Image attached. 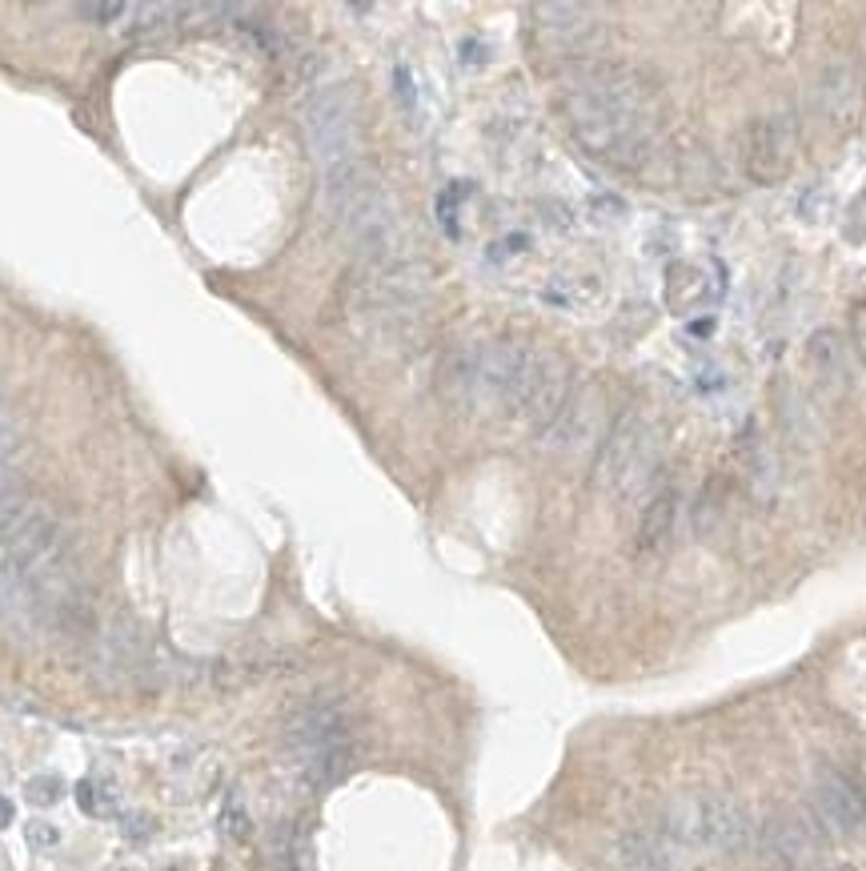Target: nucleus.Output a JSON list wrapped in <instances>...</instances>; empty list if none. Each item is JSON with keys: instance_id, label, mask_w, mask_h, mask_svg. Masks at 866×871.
Wrapping results in <instances>:
<instances>
[{"instance_id": "nucleus-9", "label": "nucleus", "mask_w": 866, "mask_h": 871, "mask_svg": "<svg viewBox=\"0 0 866 871\" xmlns=\"http://www.w3.org/2000/svg\"><path fill=\"white\" fill-rule=\"evenodd\" d=\"M798 153V117L791 109H771L751 121L746 133V178L754 185H774L783 181Z\"/></svg>"}, {"instance_id": "nucleus-10", "label": "nucleus", "mask_w": 866, "mask_h": 871, "mask_svg": "<svg viewBox=\"0 0 866 871\" xmlns=\"http://www.w3.org/2000/svg\"><path fill=\"white\" fill-rule=\"evenodd\" d=\"M533 32L558 57H590L605 41V21L594 4H533Z\"/></svg>"}, {"instance_id": "nucleus-4", "label": "nucleus", "mask_w": 866, "mask_h": 871, "mask_svg": "<svg viewBox=\"0 0 866 871\" xmlns=\"http://www.w3.org/2000/svg\"><path fill=\"white\" fill-rule=\"evenodd\" d=\"M662 463V434L658 422L642 409H626L622 418L605 431V438L598 442V458L590 470L594 490L614 494V498H630L642 494L646 483L658 474Z\"/></svg>"}, {"instance_id": "nucleus-15", "label": "nucleus", "mask_w": 866, "mask_h": 871, "mask_svg": "<svg viewBox=\"0 0 866 871\" xmlns=\"http://www.w3.org/2000/svg\"><path fill=\"white\" fill-rule=\"evenodd\" d=\"M806 362H811L814 378L823 382L826 389H846L855 378V357H850V342L838 334L835 326L818 330L806 342Z\"/></svg>"}, {"instance_id": "nucleus-11", "label": "nucleus", "mask_w": 866, "mask_h": 871, "mask_svg": "<svg viewBox=\"0 0 866 871\" xmlns=\"http://www.w3.org/2000/svg\"><path fill=\"white\" fill-rule=\"evenodd\" d=\"M811 811L818 828L831 831V835H843V840L866 831V791L850 776L835 771V767H823L814 776Z\"/></svg>"}, {"instance_id": "nucleus-1", "label": "nucleus", "mask_w": 866, "mask_h": 871, "mask_svg": "<svg viewBox=\"0 0 866 871\" xmlns=\"http://www.w3.org/2000/svg\"><path fill=\"white\" fill-rule=\"evenodd\" d=\"M566 117L590 158L618 169H642L654 153V89L626 64H585L566 84Z\"/></svg>"}, {"instance_id": "nucleus-7", "label": "nucleus", "mask_w": 866, "mask_h": 871, "mask_svg": "<svg viewBox=\"0 0 866 871\" xmlns=\"http://www.w3.org/2000/svg\"><path fill=\"white\" fill-rule=\"evenodd\" d=\"M566 398H570V366H566V357L558 350L530 346L522 374H518V386H513L510 418H522L526 426L542 434L558 418Z\"/></svg>"}, {"instance_id": "nucleus-17", "label": "nucleus", "mask_w": 866, "mask_h": 871, "mask_svg": "<svg viewBox=\"0 0 866 871\" xmlns=\"http://www.w3.org/2000/svg\"><path fill=\"white\" fill-rule=\"evenodd\" d=\"M349 763H354V743L322 747V751H309V756H293L289 776L302 791H322L329 783H337L349 771Z\"/></svg>"}, {"instance_id": "nucleus-5", "label": "nucleus", "mask_w": 866, "mask_h": 871, "mask_svg": "<svg viewBox=\"0 0 866 871\" xmlns=\"http://www.w3.org/2000/svg\"><path fill=\"white\" fill-rule=\"evenodd\" d=\"M658 831L674 848L738 851L754 840V819L731 796H682L662 811Z\"/></svg>"}, {"instance_id": "nucleus-28", "label": "nucleus", "mask_w": 866, "mask_h": 871, "mask_svg": "<svg viewBox=\"0 0 866 871\" xmlns=\"http://www.w3.org/2000/svg\"><path fill=\"white\" fill-rule=\"evenodd\" d=\"M121 871H133V868H121Z\"/></svg>"}, {"instance_id": "nucleus-16", "label": "nucleus", "mask_w": 866, "mask_h": 871, "mask_svg": "<svg viewBox=\"0 0 866 871\" xmlns=\"http://www.w3.org/2000/svg\"><path fill=\"white\" fill-rule=\"evenodd\" d=\"M674 843L658 828H630L618 835L614 860L618 871H670Z\"/></svg>"}, {"instance_id": "nucleus-23", "label": "nucleus", "mask_w": 866, "mask_h": 871, "mask_svg": "<svg viewBox=\"0 0 866 871\" xmlns=\"http://www.w3.org/2000/svg\"><path fill=\"white\" fill-rule=\"evenodd\" d=\"M129 9H133V4H116V0H109V4H77V12H81V17H89V21H96V24L125 21Z\"/></svg>"}, {"instance_id": "nucleus-27", "label": "nucleus", "mask_w": 866, "mask_h": 871, "mask_svg": "<svg viewBox=\"0 0 866 871\" xmlns=\"http://www.w3.org/2000/svg\"><path fill=\"white\" fill-rule=\"evenodd\" d=\"M77 799H81V808L93 811V816H101V811H105V796H101V788H96V783H81V788H77Z\"/></svg>"}, {"instance_id": "nucleus-2", "label": "nucleus", "mask_w": 866, "mask_h": 871, "mask_svg": "<svg viewBox=\"0 0 866 871\" xmlns=\"http://www.w3.org/2000/svg\"><path fill=\"white\" fill-rule=\"evenodd\" d=\"M325 217L361 265H397L409 262V230L394 198L386 193L377 169L369 161H345L329 169L322 185Z\"/></svg>"}, {"instance_id": "nucleus-21", "label": "nucleus", "mask_w": 866, "mask_h": 871, "mask_svg": "<svg viewBox=\"0 0 866 871\" xmlns=\"http://www.w3.org/2000/svg\"><path fill=\"white\" fill-rule=\"evenodd\" d=\"M722 506H726V494H722V486H706L699 498V506H694V530L699 535H706V530H714L722 518Z\"/></svg>"}, {"instance_id": "nucleus-19", "label": "nucleus", "mask_w": 866, "mask_h": 871, "mask_svg": "<svg viewBox=\"0 0 866 871\" xmlns=\"http://www.w3.org/2000/svg\"><path fill=\"white\" fill-rule=\"evenodd\" d=\"M666 302L674 305V314H686V310H699V305L710 302V277L706 270L699 265H674L666 282Z\"/></svg>"}, {"instance_id": "nucleus-13", "label": "nucleus", "mask_w": 866, "mask_h": 871, "mask_svg": "<svg viewBox=\"0 0 866 871\" xmlns=\"http://www.w3.org/2000/svg\"><path fill=\"white\" fill-rule=\"evenodd\" d=\"M762 843L783 868H811L823 855V828L814 823V816L803 811H783L774 816L762 831Z\"/></svg>"}, {"instance_id": "nucleus-8", "label": "nucleus", "mask_w": 866, "mask_h": 871, "mask_svg": "<svg viewBox=\"0 0 866 871\" xmlns=\"http://www.w3.org/2000/svg\"><path fill=\"white\" fill-rule=\"evenodd\" d=\"M354 743V711L342 699H305L297 703L282 723V747L285 756H309L322 747Z\"/></svg>"}, {"instance_id": "nucleus-3", "label": "nucleus", "mask_w": 866, "mask_h": 871, "mask_svg": "<svg viewBox=\"0 0 866 871\" xmlns=\"http://www.w3.org/2000/svg\"><path fill=\"white\" fill-rule=\"evenodd\" d=\"M429 302V270L421 262L361 265L345 285V317L377 350L418 346Z\"/></svg>"}, {"instance_id": "nucleus-25", "label": "nucleus", "mask_w": 866, "mask_h": 871, "mask_svg": "<svg viewBox=\"0 0 866 871\" xmlns=\"http://www.w3.org/2000/svg\"><path fill=\"white\" fill-rule=\"evenodd\" d=\"M24 796L32 799V803H53L57 796H61V779L53 776H37L24 783Z\"/></svg>"}, {"instance_id": "nucleus-12", "label": "nucleus", "mask_w": 866, "mask_h": 871, "mask_svg": "<svg viewBox=\"0 0 866 871\" xmlns=\"http://www.w3.org/2000/svg\"><path fill=\"white\" fill-rule=\"evenodd\" d=\"M602 418H605V394L594 386V382H585L582 389H570V398H566V406L558 409V418L542 431V446L553 454L585 450V446H594L598 434H602Z\"/></svg>"}, {"instance_id": "nucleus-24", "label": "nucleus", "mask_w": 866, "mask_h": 871, "mask_svg": "<svg viewBox=\"0 0 866 871\" xmlns=\"http://www.w3.org/2000/svg\"><path fill=\"white\" fill-rule=\"evenodd\" d=\"M221 828L230 831L233 840H245V835H249V811L241 808L237 799H230V803L221 808Z\"/></svg>"}, {"instance_id": "nucleus-6", "label": "nucleus", "mask_w": 866, "mask_h": 871, "mask_svg": "<svg viewBox=\"0 0 866 871\" xmlns=\"http://www.w3.org/2000/svg\"><path fill=\"white\" fill-rule=\"evenodd\" d=\"M302 133L305 145L322 165V173L357 161L361 145V121H357V101L345 84H325L302 105Z\"/></svg>"}, {"instance_id": "nucleus-22", "label": "nucleus", "mask_w": 866, "mask_h": 871, "mask_svg": "<svg viewBox=\"0 0 866 871\" xmlns=\"http://www.w3.org/2000/svg\"><path fill=\"white\" fill-rule=\"evenodd\" d=\"M843 233H846V242L850 245L866 242V190L850 201V210H846V221H843Z\"/></svg>"}, {"instance_id": "nucleus-26", "label": "nucleus", "mask_w": 866, "mask_h": 871, "mask_svg": "<svg viewBox=\"0 0 866 871\" xmlns=\"http://www.w3.org/2000/svg\"><path fill=\"white\" fill-rule=\"evenodd\" d=\"M24 835H29V843H37V848H53V843L61 840L53 823H44V819H32L29 828H24Z\"/></svg>"}, {"instance_id": "nucleus-18", "label": "nucleus", "mask_w": 866, "mask_h": 871, "mask_svg": "<svg viewBox=\"0 0 866 871\" xmlns=\"http://www.w3.org/2000/svg\"><path fill=\"white\" fill-rule=\"evenodd\" d=\"M674 526H679V490L666 486V490L650 494L646 510L638 518V550L642 555H662L674 538Z\"/></svg>"}, {"instance_id": "nucleus-20", "label": "nucleus", "mask_w": 866, "mask_h": 871, "mask_svg": "<svg viewBox=\"0 0 866 871\" xmlns=\"http://www.w3.org/2000/svg\"><path fill=\"white\" fill-rule=\"evenodd\" d=\"M37 515H41V503H37V498H29L24 490H17V486H12V490L0 494V550H4L12 538L21 535L24 526H29Z\"/></svg>"}, {"instance_id": "nucleus-14", "label": "nucleus", "mask_w": 866, "mask_h": 871, "mask_svg": "<svg viewBox=\"0 0 866 871\" xmlns=\"http://www.w3.org/2000/svg\"><path fill=\"white\" fill-rule=\"evenodd\" d=\"M858 77L850 64H826L823 77L814 81V109L818 117H826L831 125H846V121H855L858 113Z\"/></svg>"}]
</instances>
